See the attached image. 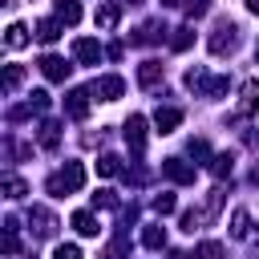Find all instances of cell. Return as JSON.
Here are the masks:
<instances>
[{"instance_id": "1", "label": "cell", "mask_w": 259, "mask_h": 259, "mask_svg": "<svg viewBox=\"0 0 259 259\" xmlns=\"http://www.w3.org/2000/svg\"><path fill=\"white\" fill-rule=\"evenodd\" d=\"M81 186H85V166H81V162H65V170H57V174L45 182V190H49V194H57V198L77 194Z\"/></svg>"}, {"instance_id": "2", "label": "cell", "mask_w": 259, "mask_h": 259, "mask_svg": "<svg viewBox=\"0 0 259 259\" xmlns=\"http://www.w3.org/2000/svg\"><path fill=\"white\" fill-rule=\"evenodd\" d=\"M206 45H210V53H214V57H223V53H231V49L239 45V24L223 16V20L214 24V32H210V40H206Z\"/></svg>"}, {"instance_id": "3", "label": "cell", "mask_w": 259, "mask_h": 259, "mask_svg": "<svg viewBox=\"0 0 259 259\" xmlns=\"http://www.w3.org/2000/svg\"><path fill=\"white\" fill-rule=\"evenodd\" d=\"M45 109H49V93H45V89H32V97H28L24 105L8 109V121H24V117H32V113H45Z\"/></svg>"}, {"instance_id": "4", "label": "cell", "mask_w": 259, "mask_h": 259, "mask_svg": "<svg viewBox=\"0 0 259 259\" xmlns=\"http://www.w3.org/2000/svg\"><path fill=\"white\" fill-rule=\"evenodd\" d=\"M125 146H130V154L146 150V117L142 113H130V121H125Z\"/></svg>"}, {"instance_id": "5", "label": "cell", "mask_w": 259, "mask_h": 259, "mask_svg": "<svg viewBox=\"0 0 259 259\" xmlns=\"http://www.w3.org/2000/svg\"><path fill=\"white\" fill-rule=\"evenodd\" d=\"M162 174H166L170 182H178V186H190V182H194V166L182 162V158H166V162H162Z\"/></svg>"}, {"instance_id": "6", "label": "cell", "mask_w": 259, "mask_h": 259, "mask_svg": "<svg viewBox=\"0 0 259 259\" xmlns=\"http://www.w3.org/2000/svg\"><path fill=\"white\" fill-rule=\"evenodd\" d=\"M28 223H32V231H36L40 239H53V235H57V219H53V210H45V206H28Z\"/></svg>"}, {"instance_id": "7", "label": "cell", "mask_w": 259, "mask_h": 259, "mask_svg": "<svg viewBox=\"0 0 259 259\" xmlns=\"http://www.w3.org/2000/svg\"><path fill=\"white\" fill-rule=\"evenodd\" d=\"M69 69H73V65H69L65 57H57V53H49V57H40V73H45L49 81H57V85H61V81L69 77Z\"/></svg>"}, {"instance_id": "8", "label": "cell", "mask_w": 259, "mask_h": 259, "mask_svg": "<svg viewBox=\"0 0 259 259\" xmlns=\"http://www.w3.org/2000/svg\"><path fill=\"white\" fill-rule=\"evenodd\" d=\"M93 93H97L101 101H117V97L125 93V81L113 77V73H109V77H97V81H93Z\"/></svg>"}, {"instance_id": "9", "label": "cell", "mask_w": 259, "mask_h": 259, "mask_svg": "<svg viewBox=\"0 0 259 259\" xmlns=\"http://www.w3.org/2000/svg\"><path fill=\"white\" fill-rule=\"evenodd\" d=\"M89 97H93V89H69V97H65V113L81 121V117L89 113Z\"/></svg>"}, {"instance_id": "10", "label": "cell", "mask_w": 259, "mask_h": 259, "mask_svg": "<svg viewBox=\"0 0 259 259\" xmlns=\"http://www.w3.org/2000/svg\"><path fill=\"white\" fill-rule=\"evenodd\" d=\"M73 57H77L81 65H97V61H101V45L89 40V36H81V40H73Z\"/></svg>"}, {"instance_id": "11", "label": "cell", "mask_w": 259, "mask_h": 259, "mask_svg": "<svg viewBox=\"0 0 259 259\" xmlns=\"http://www.w3.org/2000/svg\"><path fill=\"white\" fill-rule=\"evenodd\" d=\"M178 121H182V109H174V105H158V113H154L158 134H174V130H178Z\"/></svg>"}, {"instance_id": "12", "label": "cell", "mask_w": 259, "mask_h": 259, "mask_svg": "<svg viewBox=\"0 0 259 259\" xmlns=\"http://www.w3.org/2000/svg\"><path fill=\"white\" fill-rule=\"evenodd\" d=\"M166 77V69H162V61H142L138 65V85H146V89H154L158 81Z\"/></svg>"}, {"instance_id": "13", "label": "cell", "mask_w": 259, "mask_h": 259, "mask_svg": "<svg viewBox=\"0 0 259 259\" xmlns=\"http://www.w3.org/2000/svg\"><path fill=\"white\" fill-rule=\"evenodd\" d=\"M93 20H97V28H101V32H113V28H117V20H121V4H101Z\"/></svg>"}, {"instance_id": "14", "label": "cell", "mask_w": 259, "mask_h": 259, "mask_svg": "<svg viewBox=\"0 0 259 259\" xmlns=\"http://www.w3.org/2000/svg\"><path fill=\"white\" fill-rule=\"evenodd\" d=\"M142 247L162 251V247H166V227H162V223H146V227H142Z\"/></svg>"}, {"instance_id": "15", "label": "cell", "mask_w": 259, "mask_h": 259, "mask_svg": "<svg viewBox=\"0 0 259 259\" xmlns=\"http://www.w3.org/2000/svg\"><path fill=\"white\" fill-rule=\"evenodd\" d=\"M259 109V81H243L239 89V113H255Z\"/></svg>"}, {"instance_id": "16", "label": "cell", "mask_w": 259, "mask_h": 259, "mask_svg": "<svg viewBox=\"0 0 259 259\" xmlns=\"http://www.w3.org/2000/svg\"><path fill=\"white\" fill-rule=\"evenodd\" d=\"M0 190H4V198H12V202L28 194V186H24V178H20V174H4V178H0Z\"/></svg>"}, {"instance_id": "17", "label": "cell", "mask_w": 259, "mask_h": 259, "mask_svg": "<svg viewBox=\"0 0 259 259\" xmlns=\"http://www.w3.org/2000/svg\"><path fill=\"white\" fill-rule=\"evenodd\" d=\"M69 223H73V231H77V235H85V239H93V235H97V219H93L89 210H73V219H69Z\"/></svg>"}, {"instance_id": "18", "label": "cell", "mask_w": 259, "mask_h": 259, "mask_svg": "<svg viewBox=\"0 0 259 259\" xmlns=\"http://www.w3.org/2000/svg\"><path fill=\"white\" fill-rule=\"evenodd\" d=\"M166 36V28L158 24V20H150V24H142L138 32H134V45H154V40H162Z\"/></svg>"}, {"instance_id": "19", "label": "cell", "mask_w": 259, "mask_h": 259, "mask_svg": "<svg viewBox=\"0 0 259 259\" xmlns=\"http://www.w3.org/2000/svg\"><path fill=\"white\" fill-rule=\"evenodd\" d=\"M231 235H235V239H251V235H255L247 210H235V214H231Z\"/></svg>"}, {"instance_id": "20", "label": "cell", "mask_w": 259, "mask_h": 259, "mask_svg": "<svg viewBox=\"0 0 259 259\" xmlns=\"http://www.w3.org/2000/svg\"><path fill=\"white\" fill-rule=\"evenodd\" d=\"M57 20L61 24H77L81 20V4L77 0H57Z\"/></svg>"}, {"instance_id": "21", "label": "cell", "mask_w": 259, "mask_h": 259, "mask_svg": "<svg viewBox=\"0 0 259 259\" xmlns=\"http://www.w3.org/2000/svg\"><path fill=\"white\" fill-rule=\"evenodd\" d=\"M4 45H8V49H24V45H28V28H24V24H8V28H4Z\"/></svg>"}, {"instance_id": "22", "label": "cell", "mask_w": 259, "mask_h": 259, "mask_svg": "<svg viewBox=\"0 0 259 259\" xmlns=\"http://www.w3.org/2000/svg\"><path fill=\"white\" fill-rule=\"evenodd\" d=\"M20 81H24V65H4V93H16L20 89Z\"/></svg>"}, {"instance_id": "23", "label": "cell", "mask_w": 259, "mask_h": 259, "mask_svg": "<svg viewBox=\"0 0 259 259\" xmlns=\"http://www.w3.org/2000/svg\"><path fill=\"white\" fill-rule=\"evenodd\" d=\"M57 36H61V20H40V24H36V40H40V45H53Z\"/></svg>"}, {"instance_id": "24", "label": "cell", "mask_w": 259, "mask_h": 259, "mask_svg": "<svg viewBox=\"0 0 259 259\" xmlns=\"http://www.w3.org/2000/svg\"><path fill=\"white\" fill-rule=\"evenodd\" d=\"M190 45H194V28H190V24L174 28V36H170V49H178V53H182V49H190Z\"/></svg>"}, {"instance_id": "25", "label": "cell", "mask_w": 259, "mask_h": 259, "mask_svg": "<svg viewBox=\"0 0 259 259\" xmlns=\"http://www.w3.org/2000/svg\"><path fill=\"white\" fill-rule=\"evenodd\" d=\"M97 174H105V178L121 174V158H117V154H101V158H97Z\"/></svg>"}, {"instance_id": "26", "label": "cell", "mask_w": 259, "mask_h": 259, "mask_svg": "<svg viewBox=\"0 0 259 259\" xmlns=\"http://www.w3.org/2000/svg\"><path fill=\"white\" fill-rule=\"evenodd\" d=\"M231 162H235L231 154H214L206 166H210V174H214V178H231Z\"/></svg>"}, {"instance_id": "27", "label": "cell", "mask_w": 259, "mask_h": 259, "mask_svg": "<svg viewBox=\"0 0 259 259\" xmlns=\"http://www.w3.org/2000/svg\"><path fill=\"white\" fill-rule=\"evenodd\" d=\"M57 142H61V125H57V121H45V125H40V146L53 150Z\"/></svg>"}, {"instance_id": "28", "label": "cell", "mask_w": 259, "mask_h": 259, "mask_svg": "<svg viewBox=\"0 0 259 259\" xmlns=\"http://www.w3.org/2000/svg\"><path fill=\"white\" fill-rule=\"evenodd\" d=\"M150 206H154V214H174V206H178V202H174V194H170V190H162V194H154V202H150Z\"/></svg>"}, {"instance_id": "29", "label": "cell", "mask_w": 259, "mask_h": 259, "mask_svg": "<svg viewBox=\"0 0 259 259\" xmlns=\"http://www.w3.org/2000/svg\"><path fill=\"white\" fill-rule=\"evenodd\" d=\"M194 259H223V243H214V239L198 243V247H194Z\"/></svg>"}, {"instance_id": "30", "label": "cell", "mask_w": 259, "mask_h": 259, "mask_svg": "<svg viewBox=\"0 0 259 259\" xmlns=\"http://www.w3.org/2000/svg\"><path fill=\"white\" fill-rule=\"evenodd\" d=\"M223 93H227V77H206L202 97H223Z\"/></svg>"}, {"instance_id": "31", "label": "cell", "mask_w": 259, "mask_h": 259, "mask_svg": "<svg viewBox=\"0 0 259 259\" xmlns=\"http://www.w3.org/2000/svg\"><path fill=\"white\" fill-rule=\"evenodd\" d=\"M190 158H202V162H210V146H206V138H190Z\"/></svg>"}, {"instance_id": "32", "label": "cell", "mask_w": 259, "mask_h": 259, "mask_svg": "<svg viewBox=\"0 0 259 259\" xmlns=\"http://www.w3.org/2000/svg\"><path fill=\"white\" fill-rule=\"evenodd\" d=\"M206 8H210V0H186V4H182V12H186L190 20H198V16L206 12Z\"/></svg>"}, {"instance_id": "33", "label": "cell", "mask_w": 259, "mask_h": 259, "mask_svg": "<svg viewBox=\"0 0 259 259\" xmlns=\"http://www.w3.org/2000/svg\"><path fill=\"white\" fill-rule=\"evenodd\" d=\"M93 206H105V210H113V206H117V194H113V190H97V194H93Z\"/></svg>"}, {"instance_id": "34", "label": "cell", "mask_w": 259, "mask_h": 259, "mask_svg": "<svg viewBox=\"0 0 259 259\" xmlns=\"http://www.w3.org/2000/svg\"><path fill=\"white\" fill-rule=\"evenodd\" d=\"M53 259H81V247H77V243H61V247L53 251Z\"/></svg>"}, {"instance_id": "35", "label": "cell", "mask_w": 259, "mask_h": 259, "mask_svg": "<svg viewBox=\"0 0 259 259\" xmlns=\"http://www.w3.org/2000/svg\"><path fill=\"white\" fill-rule=\"evenodd\" d=\"M247 8H251V12H255V16H259V0H247Z\"/></svg>"}, {"instance_id": "36", "label": "cell", "mask_w": 259, "mask_h": 259, "mask_svg": "<svg viewBox=\"0 0 259 259\" xmlns=\"http://www.w3.org/2000/svg\"><path fill=\"white\" fill-rule=\"evenodd\" d=\"M251 182H255V186H259V166H255V170H251Z\"/></svg>"}, {"instance_id": "37", "label": "cell", "mask_w": 259, "mask_h": 259, "mask_svg": "<svg viewBox=\"0 0 259 259\" xmlns=\"http://www.w3.org/2000/svg\"><path fill=\"white\" fill-rule=\"evenodd\" d=\"M162 4H166V8H174V4H178V0H162Z\"/></svg>"}, {"instance_id": "38", "label": "cell", "mask_w": 259, "mask_h": 259, "mask_svg": "<svg viewBox=\"0 0 259 259\" xmlns=\"http://www.w3.org/2000/svg\"><path fill=\"white\" fill-rule=\"evenodd\" d=\"M125 4H142V0H125Z\"/></svg>"}, {"instance_id": "39", "label": "cell", "mask_w": 259, "mask_h": 259, "mask_svg": "<svg viewBox=\"0 0 259 259\" xmlns=\"http://www.w3.org/2000/svg\"><path fill=\"white\" fill-rule=\"evenodd\" d=\"M255 61H259V45H255Z\"/></svg>"}]
</instances>
